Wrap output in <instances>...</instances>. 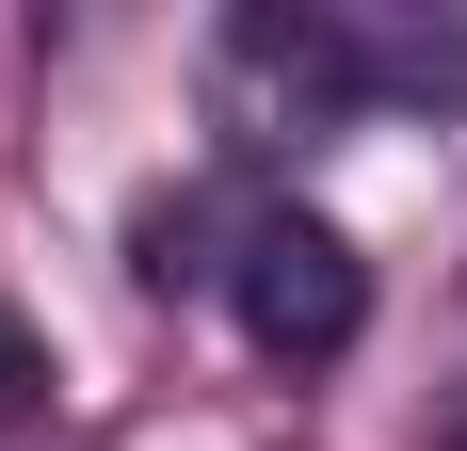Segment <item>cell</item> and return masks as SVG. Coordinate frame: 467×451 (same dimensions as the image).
I'll list each match as a JSON object with an SVG mask.
<instances>
[{
  "label": "cell",
  "instance_id": "6da1fadb",
  "mask_svg": "<svg viewBox=\"0 0 467 451\" xmlns=\"http://www.w3.org/2000/svg\"><path fill=\"white\" fill-rule=\"evenodd\" d=\"M226 290H242V339H258L275 371H323V355H355V322H371V274H355V242H338V226H306V210L242 226Z\"/></svg>",
  "mask_w": 467,
  "mask_h": 451
},
{
  "label": "cell",
  "instance_id": "7a4b0ae2",
  "mask_svg": "<svg viewBox=\"0 0 467 451\" xmlns=\"http://www.w3.org/2000/svg\"><path fill=\"white\" fill-rule=\"evenodd\" d=\"M210 81H226V130L242 145H290V130H338L387 65L338 33V16H242V33L210 48Z\"/></svg>",
  "mask_w": 467,
  "mask_h": 451
},
{
  "label": "cell",
  "instance_id": "3957f363",
  "mask_svg": "<svg viewBox=\"0 0 467 451\" xmlns=\"http://www.w3.org/2000/svg\"><path fill=\"white\" fill-rule=\"evenodd\" d=\"M33 387H48V339H33V322H16V307H0V419L33 404Z\"/></svg>",
  "mask_w": 467,
  "mask_h": 451
}]
</instances>
